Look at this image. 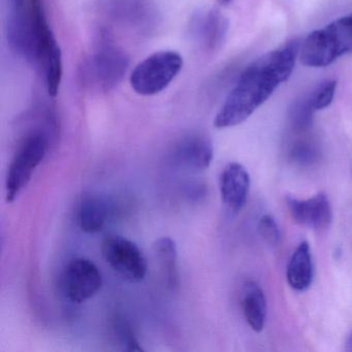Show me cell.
Wrapping results in <instances>:
<instances>
[{"label":"cell","mask_w":352,"mask_h":352,"mask_svg":"<svg viewBox=\"0 0 352 352\" xmlns=\"http://www.w3.org/2000/svg\"><path fill=\"white\" fill-rule=\"evenodd\" d=\"M300 49V43L292 41L251 63L216 115L214 126L228 129L246 121L282 83L289 79Z\"/></svg>","instance_id":"6da1fadb"},{"label":"cell","mask_w":352,"mask_h":352,"mask_svg":"<svg viewBox=\"0 0 352 352\" xmlns=\"http://www.w3.org/2000/svg\"><path fill=\"white\" fill-rule=\"evenodd\" d=\"M8 41L14 52L43 69L63 57L47 22L42 0H12Z\"/></svg>","instance_id":"7a4b0ae2"},{"label":"cell","mask_w":352,"mask_h":352,"mask_svg":"<svg viewBox=\"0 0 352 352\" xmlns=\"http://www.w3.org/2000/svg\"><path fill=\"white\" fill-rule=\"evenodd\" d=\"M352 53V13L311 32L300 44V63L306 67H325Z\"/></svg>","instance_id":"3957f363"},{"label":"cell","mask_w":352,"mask_h":352,"mask_svg":"<svg viewBox=\"0 0 352 352\" xmlns=\"http://www.w3.org/2000/svg\"><path fill=\"white\" fill-rule=\"evenodd\" d=\"M182 67V56L176 51L153 53L133 69L131 87L140 96H155L174 81Z\"/></svg>","instance_id":"277c9868"},{"label":"cell","mask_w":352,"mask_h":352,"mask_svg":"<svg viewBox=\"0 0 352 352\" xmlns=\"http://www.w3.org/2000/svg\"><path fill=\"white\" fill-rule=\"evenodd\" d=\"M47 150L48 139L40 131L32 133L23 140L8 170L6 178V199L8 203H13L28 186L34 170L44 160Z\"/></svg>","instance_id":"5b68a950"},{"label":"cell","mask_w":352,"mask_h":352,"mask_svg":"<svg viewBox=\"0 0 352 352\" xmlns=\"http://www.w3.org/2000/svg\"><path fill=\"white\" fill-rule=\"evenodd\" d=\"M106 263L125 281L139 283L147 275V261L135 243L121 236H110L102 244Z\"/></svg>","instance_id":"8992f818"},{"label":"cell","mask_w":352,"mask_h":352,"mask_svg":"<svg viewBox=\"0 0 352 352\" xmlns=\"http://www.w3.org/2000/svg\"><path fill=\"white\" fill-rule=\"evenodd\" d=\"M100 269L89 259L75 258L63 273V289L69 300L82 304L94 298L102 287Z\"/></svg>","instance_id":"52a82bcc"},{"label":"cell","mask_w":352,"mask_h":352,"mask_svg":"<svg viewBox=\"0 0 352 352\" xmlns=\"http://www.w3.org/2000/svg\"><path fill=\"white\" fill-rule=\"evenodd\" d=\"M126 57L112 46H106L98 51L86 67V77L92 84L109 90L114 87L127 69Z\"/></svg>","instance_id":"ba28073f"},{"label":"cell","mask_w":352,"mask_h":352,"mask_svg":"<svg viewBox=\"0 0 352 352\" xmlns=\"http://www.w3.org/2000/svg\"><path fill=\"white\" fill-rule=\"evenodd\" d=\"M286 205L292 219L300 226L315 230H327L331 226L333 212L329 197L324 193L307 199L288 197Z\"/></svg>","instance_id":"9c48e42d"},{"label":"cell","mask_w":352,"mask_h":352,"mask_svg":"<svg viewBox=\"0 0 352 352\" xmlns=\"http://www.w3.org/2000/svg\"><path fill=\"white\" fill-rule=\"evenodd\" d=\"M222 201L228 211L236 214L246 204L250 176L242 164L232 162L222 170L219 180Z\"/></svg>","instance_id":"30bf717a"},{"label":"cell","mask_w":352,"mask_h":352,"mask_svg":"<svg viewBox=\"0 0 352 352\" xmlns=\"http://www.w3.org/2000/svg\"><path fill=\"white\" fill-rule=\"evenodd\" d=\"M172 158L183 168L205 170L213 160V145L205 135H187L175 146Z\"/></svg>","instance_id":"8fae6325"},{"label":"cell","mask_w":352,"mask_h":352,"mask_svg":"<svg viewBox=\"0 0 352 352\" xmlns=\"http://www.w3.org/2000/svg\"><path fill=\"white\" fill-rule=\"evenodd\" d=\"M314 275L312 253L308 243L302 242L298 245L290 257L286 271L287 282L292 289L305 292L310 288Z\"/></svg>","instance_id":"7c38bea8"},{"label":"cell","mask_w":352,"mask_h":352,"mask_svg":"<svg viewBox=\"0 0 352 352\" xmlns=\"http://www.w3.org/2000/svg\"><path fill=\"white\" fill-rule=\"evenodd\" d=\"M242 309L249 327L261 333L267 317V300L261 286L254 281L247 282L243 288Z\"/></svg>","instance_id":"4fadbf2b"},{"label":"cell","mask_w":352,"mask_h":352,"mask_svg":"<svg viewBox=\"0 0 352 352\" xmlns=\"http://www.w3.org/2000/svg\"><path fill=\"white\" fill-rule=\"evenodd\" d=\"M154 254L160 263L164 279L170 287L179 285L178 251L176 242L170 236H162L154 242Z\"/></svg>","instance_id":"5bb4252c"},{"label":"cell","mask_w":352,"mask_h":352,"mask_svg":"<svg viewBox=\"0 0 352 352\" xmlns=\"http://www.w3.org/2000/svg\"><path fill=\"white\" fill-rule=\"evenodd\" d=\"M108 217V207L98 197H86L81 203L78 215L80 228L86 234H96L104 228Z\"/></svg>","instance_id":"9a60e30c"},{"label":"cell","mask_w":352,"mask_h":352,"mask_svg":"<svg viewBox=\"0 0 352 352\" xmlns=\"http://www.w3.org/2000/svg\"><path fill=\"white\" fill-rule=\"evenodd\" d=\"M307 133H308L294 135H296V139L292 142L288 152L292 162L300 168L314 166L320 160L318 145L312 139L307 137Z\"/></svg>","instance_id":"2e32d148"},{"label":"cell","mask_w":352,"mask_h":352,"mask_svg":"<svg viewBox=\"0 0 352 352\" xmlns=\"http://www.w3.org/2000/svg\"><path fill=\"white\" fill-rule=\"evenodd\" d=\"M314 112L309 98L294 104L289 114L290 129L294 135L306 133L310 131Z\"/></svg>","instance_id":"e0dca14e"},{"label":"cell","mask_w":352,"mask_h":352,"mask_svg":"<svg viewBox=\"0 0 352 352\" xmlns=\"http://www.w3.org/2000/svg\"><path fill=\"white\" fill-rule=\"evenodd\" d=\"M226 28L228 24L222 16L218 13L210 14L204 24L203 36L205 38V44L210 48L217 46L226 36Z\"/></svg>","instance_id":"ac0fdd59"},{"label":"cell","mask_w":352,"mask_h":352,"mask_svg":"<svg viewBox=\"0 0 352 352\" xmlns=\"http://www.w3.org/2000/svg\"><path fill=\"white\" fill-rule=\"evenodd\" d=\"M336 89H337L336 80H325L322 83L319 84L316 89L309 96L313 110L316 112V111L327 109L333 102Z\"/></svg>","instance_id":"d6986e66"},{"label":"cell","mask_w":352,"mask_h":352,"mask_svg":"<svg viewBox=\"0 0 352 352\" xmlns=\"http://www.w3.org/2000/svg\"><path fill=\"white\" fill-rule=\"evenodd\" d=\"M258 232L261 239L272 247L279 245L281 240L279 226L271 215H265L258 222Z\"/></svg>","instance_id":"ffe728a7"},{"label":"cell","mask_w":352,"mask_h":352,"mask_svg":"<svg viewBox=\"0 0 352 352\" xmlns=\"http://www.w3.org/2000/svg\"><path fill=\"white\" fill-rule=\"evenodd\" d=\"M115 329H116L117 337H118L123 349L127 350V351H143L141 344L138 341L127 321L122 320V319L117 321Z\"/></svg>","instance_id":"44dd1931"},{"label":"cell","mask_w":352,"mask_h":352,"mask_svg":"<svg viewBox=\"0 0 352 352\" xmlns=\"http://www.w3.org/2000/svg\"><path fill=\"white\" fill-rule=\"evenodd\" d=\"M346 351L352 352V331L349 336H348L347 341H346Z\"/></svg>","instance_id":"7402d4cb"},{"label":"cell","mask_w":352,"mask_h":352,"mask_svg":"<svg viewBox=\"0 0 352 352\" xmlns=\"http://www.w3.org/2000/svg\"><path fill=\"white\" fill-rule=\"evenodd\" d=\"M222 3H230V0H220Z\"/></svg>","instance_id":"603a6c76"}]
</instances>
